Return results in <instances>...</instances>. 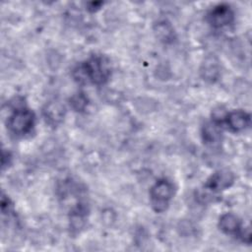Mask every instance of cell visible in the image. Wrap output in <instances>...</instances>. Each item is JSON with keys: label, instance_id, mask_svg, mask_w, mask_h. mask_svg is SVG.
Here are the masks:
<instances>
[{"label": "cell", "instance_id": "obj_1", "mask_svg": "<svg viewBox=\"0 0 252 252\" xmlns=\"http://www.w3.org/2000/svg\"><path fill=\"white\" fill-rule=\"evenodd\" d=\"M111 74L110 63L105 56L93 55L88 60L79 63L72 72L73 78L79 84L103 85Z\"/></svg>", "mask_w": 252, "mask_h": 252}, {"label": "cell", "instance_id": "obj_2", "mask_svg": "<svg viewBox=\"0 0 252 252\" xmlns=\"http://www.w3.org/2000/svg\"><path fill=\"white\" fill-rule=\"evenodd\" d=\"M174 195V185L165 178L158 179L150 189V202L157 213L164 212Z\"/></svg>", "mask_w": 252, "mask_h": 252}, {"label": "cell", "instance_id": "obj_3", "mask_svg": "<svg viewBox=\"0 0 252 252\" xmlns=\"http://www.w3.org/2000/svg\"><path fill=\"white\" fill-rule=\"evenodd\" d=\"M35 115L28 107H19L8 117L7 128L17 136L26 135L32 131L34 126Z\"/></svg>", "mask_w": 252, "mask_h": 252}, {"label": "cell", "instance_id": "obj_4", "mask_svg": "<svg viewBox=\"0 0 252 252\" xmlns=\"http://www.w3.org/2000/svg\"><path fill=\"white\" fill-rule=\"evenodd\" d=\"M219 227L223 233L239 237L243 242L250 243L251 241L249 228H243L239 218L232 213H225L220 216Z\"/></svg>", "mask_w": 252, "mask_h": 252}, {"label": "cell", "instance_id": "obj_5", "mask_svg": "<svg viewBox=\"0 0 252 252\" xmlns=\"http://www.w3.org/2000/svg\"><path fill=\"white\" fill-rule=\"evenodd\" d=\"M207 19L211 26L220 29L229 26L233 22L234 13L229 5L219 4L208 13Z\"/></svg>", "mask_w": 252, "mask_h": 252}, {"label": "cell", "instance_id": "obj_6", "mask_svg": "<svg viewBox=\"0 0 252 252\" xmlns=\"http://www.w3.org/2000/svg\"><path fill=\"white\" fill-rule=\"evenodd\" d=\"M234 182V174L228 169H220L206 181L205 188L212 192H220L229 188Z\"/></svg>", "mask_w": 252, "mask_h": 252}, {"label": "cell", "instance_id": "obj_7", "mask_svg": "<svg viewBox=\"0 0 252 252\" xmlns=\"http://www.w3.org/2000/svg\"><path fill=\"white\" fill-rule=\"evenodd\" d=\"M251 122V116L248 112L237 109V110H231L229 112H226L224 119L222 123H224L231 132L237 133L245 130L249 127Z\"/></svg>", "mask_w": 252, "mask_h": 252}, {"label": "cell", "instance_id": "obj_8", "mask_svg": "<svg viewBox=\"0 0 252 252\" xmlns=\"http://www.w3.org/2000/svg\"><path fill=\"white\" fill-rule=\"evenodd\" d=\"M221 125L215 121L207 122L202 127V139L206 145L216 146L221 140Z\"/></svg>", "mask_w": 252, "mask_h": 252}, {"label": "cell", "instance_id": "obj_9", "mask_svg": "<svg viewBox=\"0 0 252 252\" xmlns=\"http://www.w3.org/2000/svg\"><path fill=\"white\" fill-rule=\"evenodd\" d=\"M65 112L64 105L58 101L48 102L43 108V116L46 122L52 125L60 123L65 116Z\"/></svg>", "mask_w": 252, "mask_h": 252}, {"label": "cell", "instance_id": "obj_10", "mask_svg": "<svg viewBox=\"0 0 252 252\" xmlns=\"http://www.w3.org/2000/svg\"><path fill=\"white\" fill-rule=\"evenodd\" d=\"M155 32L159 40L163 42H170L174 38V30L170 23L166 21L158 22L155 27Z\"/></svg>", "mask_w": 252, "mask_h": 252}, {"label": "cell", "instance_id": "obj_11", "mask_svg": "<svg viewBox=\"0 0 252 252\" xmlns=\"http://www.w3.org/2000/svg\"><path fill=\"white\" fill-rule=\"evenodd\" d=\"M88 101H89L88 96L84 93L79 92V93H77V94H75L71 96L70 105L75 111L82 112L87 107Z\"/></svg>", "mask_w": 252, "mask_h": 252}, {"label": "cell", "instance_id": "obj_12", "mask_svg": "<svg viewBox=\"0 0 252 252\" xmlns=\"http://www.w3.org/2000/svg\"><path fill=\"white\" fill-rule=\"evenodd\" d=\"M209 62H206L204 64V69L202 72H204V78L206 80H215L217 79V76L219 74L218 64L214 61V59L210 58Z\"/></svg>", "mask_w": 252, "mask_h": 252}]
</instances>
